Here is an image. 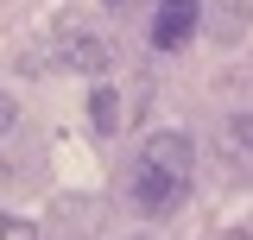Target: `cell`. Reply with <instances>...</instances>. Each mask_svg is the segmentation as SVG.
<instances>
[{
  "mask_svg": "<svg viewBox=\"0 0 253 240\" xmlns=\"http://www.w3.org/2000/svg\"><path fill=\"white\" fill-rule=\"evenodd\" d=\"M108 6H126V0H108Z\"/></svg>",
  "mask_w": 253,
  "mask_h": 240,
  "instance_id": "obj_8",
  "label": "cell"
},
{
  "mask_svg": "<svg viewBox=\"0 0 253 240\" xmlns=\"http://www.w3.org/2000/svg\"><path fill=\"white\" fill-rule=\"evenodd\" d=\"M228 139H234L241 152H253V114H234V120H228Z\"/></svg>",
  "mask_w": 253,
  "mask_h": 240,
  "instance_id": "obj_5",
  "label": "cell"
},
{
  "mask_svg": "<svg viewBox=\"0 0 253 240\" xmlns=\"http://www.w3.org/2000/svg\"><path fill=\"white\" fill-rule=\"evenodd\" d=\"M190 171H196V146H190L184 126H158L139 139L133 164H126V196L139 215H171L177 202L190 196Z\"/></svg>",
  "mask_w": 253,
  "mask_h": 240,
  "instance_id": "obj_1",
  "label": "cell"
},
{
  "mask_svg": "<svg viewBox=\"0 0 253 240\" xmlns=\"http://www.w3.org/2000/svg\"><path fill=\"white\" fill-rule=\"evenodd\" d=\"M13 126V95H0V133Z\"/></svg>",
  "mask_w": 253,
  "mask_h": 240,
  "instance_id": "obj_7",
  "label": "cell"
},
{
  "mask_svg": "<svg viewBox=\"0 0 253 240\" xmlns=\"http://www.w3.org/2000/svg\"><path fill=\"white\" fill-rule=\"evenodd\" d=\"M95 126H101V133L121 126V95H114V89H95Z\"/></svg>",
  "mask_w": 253,
  "mask_h": 240,
  "instance_id": "obj_4",
  "label": "cell"
},
{
  "mask_svg": "<svg viewBox=\"0 0 253 240\" xmlns=\"http://www.w3.org/2000/svg\"><path fill=\"white\" fill-rule=\"evenodd\" d=\"M196 6L203 0H158V13H152V44L158 51H184L196 38Z\"/></svg>",
  "mask_w": 253,
  "mask_h": 240,
  "instance_id": "obj_2",
  "label": "cell"
},
{
  "mask_svg": "<svg viewBox=\"0 0 253 240\" xmlns=\"http://www.w3.org/2000/svg\"><path fill=\"white\" fill-rule=\"evenodd\" d=\"M0 240H38L32 221H13V215H0Z\"/></svg>",
  "mask_w": 253,
  "mask_h": 240,
  "instance_id": "obj_6",
  "label": "cell"
},
{
  "mask_svg": "<svg viewBox=\"0 0 253 240\" xmlns=\"http://www.w3.org/2000/svg\"><path fill=\"white\" fill-rule=\"evenodd\" d=\"M63 63H83V70H108V44L89 32H70L63 38Z\"/></svg>",
  "mask_w": 253,
  "mask_h": 240,
  "instance_id": "obj_3",
  "label": "cell"
}]
</instances>
